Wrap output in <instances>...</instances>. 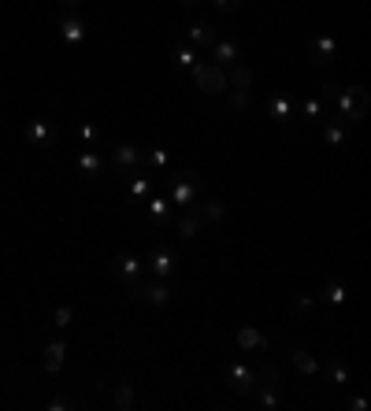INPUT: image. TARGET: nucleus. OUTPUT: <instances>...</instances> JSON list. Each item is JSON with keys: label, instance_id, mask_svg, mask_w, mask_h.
<instances>
[{"label": "nucleus", "instance_id": "f257e3e1", "mask_svg": "<svg viewBox=\"0 0 371 411\" xmlns=\"http://www.w3.org/2000/svg\"><path fill=\"white\" fill-rule=\"evenodd\" d=\"M331 100H338V112H334V119H338V123H346L349 130H352V126H360V123H364L368 104H371V97H368V89H364V86L334 89V97H331Z\"/></svg>", "mask_w": 371, "mask_h": 411}, {"label": "nucleus", "instance_id": "f03ea898", "mask_svg": "<svg viewBox=\"0 0 371 411\" xmlns=\"http://www.w3.org/2000/svg\"><path fill=\"white\" fill-rule=\"evenodd\" d=\"M167 186H171V204L175 208H193V200L197 193H201V175H193V171H175V175L167 178Z\"/></svg>", "mask_w": 371, "mask_h": 411}, {"label": "nucleus", "instance_id": "7ed1b4c3", "mask_svg": "<svg viewBox=\"0 0 371 411\" xmlns=\"http://www.w3.org/2000/svg\"><path fill=\"white\" fill-rule=\"evenodd\" d=\"M189 71H193L197 89L208 93V97H219L223 89H227V75H223V67H215V63H201V60H197Z\"/></svg>", "mask_w": 371, "mask_h": 411}, {"label": "nucleus", "instance_id": "20e7f679", "mask_svg": "<svg viewBox=\"0 0 371 411\" xmlns=\"http://www.w3.org/2000/svg\"><path fill=\"white\" fill-rule=\"evenodd\" d=\"M112 271H115V278H123V286H126V293L130 297H138V286H141V260H134V256H115L112 260Z\"/></svg>", "mask_w": 371, "mask_h": 411}, {"label": "nucleus", "instance_id": "39448f33", "mask_svg": "<svg viewBox=\"0 0 371 411\" xmlns=\"http://www.w3.org/2000/svg\"><path fill=\"white\" fill-rule=\"evenodd\" d=\"M108 163H112L115 171H126V175L134 178V175H141V167H138V163H141V149L126 141V145H119V149L112 152V160H108Z\"/></svg>", "mask_w": 371, "mask_h": 411}, {"label": "nucleus", "instance_id": "423d86ee", "mask_svg": "<svg viewBox=\"0 0 371 411\" xmlns=\"http://www.w3.org/2000/svg\"><path fill=\"white\" fill-rule=\"evenodd\" d=\"M334 56H338V41L331 34H320L309 41V63H315V67H327V63H334Z\"/></svg>", "mask_w": 371, "mask_h": 411}, {"label": "nucleus", "instance_id": "0eeeda50", "mask_svg": "<svg viewBox=\"0 0 371 411\" xmlns=\"http://www.w3.org/2000/svg\"><path fill=\"white\" fill-rule=\"evenodd\" d=\"M227 382H230V393L249 397V393L256 389V371H252V367H241V363H230V367H227Z\"/></svg>", "mask_w": 371, "mask_h": 411}, {"label": "nucleus", "instance_id": "6e6552de", "mask_svg": "<svg viewBox=\"0 0 371 411\" xmlns=\"http://www.w3.org/2000/svg\"><path fill=\"white\" fill-rule=\"evenodd\" d=\"M138 297L145 300V304H152V308H167V304H171V289L164 286V278H160V282H145V278H141Z\"/></svg>", "mask_w": 371, "mask_h": 411}, {"label": "nucleus", "instance_id": "1a4fd4ad", "mask_svg": "<svg viewBox=\"0 0 371 411\" xmlns=\"http://www.w3.org/2000/svg\"><path fill=\"white\" fill-rule=\"evenodd\" d=\"M26 141H30L34 149L52 145V141H56V126H52L49 119H30V123H26Z\"/></svg>", "mask_w": 371, "mask_h": 411}, {"label": "nucleus", "instance_id": "9d476101", "mask_svg": "<svg viewBox=\"0 0 371 411\" xmlns=\"http://www.w3.org/2000/svg\"><path fill=\"white\" fill-rule=\"evenodd\" d=\"M104 167H108V160L97 149H86L82 156H78V171H82V178H97Z\"/></svg>", "mask_w": 371, "mask_h": 411}, {"label": "nucleus", "instance_id": "9b49d317", "mask_svg": "<svg viewBox=\"0 0 371 411\" xmlns=\"http://www.w3.org/2000/svg\"><path fill=\"white\" fill-rule=\"evenodd\" d=\"M60 38L67 45H82L86 41V23L78 19V15H67V19L60 23Z\"/></svg>", "mask_w": 371, "mask_h": 411}, {"label": "nucleus", "instance_id": "f8f14e48", "mask_svg": "<svg viewBox=\"0 0 371 411\" xmlns=\"http://www.w3.org/2000/svg\"><path fill=\"white\" fill-rule=\"evenodd\" d=\"M175 252H167V249H156L152 252V260H149V267H152V274H156V278H171V274H175Z\"/></svg>", "mask_w": 371, "mask_h": 411}, {"label": "nucleus", "instance_id": "ddd939ff", "mask_svg": "<svg viewBox=\"0 0 371 411\" xmlns=\"http://www.w3.org/2000/svg\"><path fill=\"white\" fill-rule=\"evenodd\" d=\"M267 337L256 326H238V349H267Z\"/></svg>", "mask_w": 371, "mask_h": 411}, {"label": "nucleus", "instance_id": "4468645a", "mask_svg": "<svg viewBox=\"0 0 371 411\" xmlns=\"http://www.w3.org/2000/svg\"><path fill=\"white\" fill-rule=\"evenodd\" d=\"M149 215H152V223H156V226H167L171 219H175V208H171L167 197H156V200H149Z\"/></svg>", "mask_w": 371, "mask_h": 411}, {"label": "nucleus", "instance_id": "2eb2a0df", "mask_svg": "<svg viewBox=\"0 0 371 411\" xmlns=\"http://www.w3.org/2000/svg\"><path fill=\"white\" fill-rule=\"evenodd\" d=\"M212 56H215V67H227V63H238V45L234 41H215L212 45Z\"/></svg>", "mask_w": 371, "mask_h": 411}, {"label": "nucleus", "instance_id": "dca6fc26", "mask_svg": "<svg viewBox=\"0 0 371 411\" xmlns=\"http://www.w3.org/2000/svg\"><path fill=\"white\" fill-rule=\"evenodd\" d=\"M215 41H219V38H215V26H208V23H193V26H189V45H204V49H212Z\"/></svg>", "mask_w": 371, "mask_h": 411}, {"label": "nucleus", "instance_id": "f3484780", "mask_svg": "<svg viewBox=\"0 0 371 411\" xmlns=\"http://www.w3.org/2000/svg\"><path fill=\"white\" fill-rule=\"evenodd\" d=\"M189 212H197L201 223H219V219L227 215V204H223V200H208L204 208H189Z\"/></svg>", "mask_w": 371, "mask_h": 411}, {"label": "nucleus", "instance_id": "a211bd4d", "mask_svg": "<svg viewBox=\"0 0 371 411\" xmlns=\"http://www.w3.org/2000/svg\"><path fill=\"white\" fill-rule=\"evenodd\" d=\"M63 356H67V345H63V341H52L49 349H45V371L56 374V371L63 367Z\"/></svg>", "mask_w": 371, "mask_h": 411}, {"label": "nucleus", "instance_id": "6ab92c4d", "mask_svg": "<svg viewBox=\"0 0 371 411\" xmlns=\"http://www.w3.org/2000/svg\"><path fill=\"white\" fill-rule=\"evenodd\" d=\"M323 126H327V145H346L349 141V126L346 123H338V119H320Z\"/></svg>", "mask_w": 371, "mask_h": 411}, {"label": "nucleus", "instance_id": "aec40b11", "mask_svg": "<svg viewBox=\"0 0 371 411\" xmlns=\"http://www.w3.org/2000/svg\"><path fill=\"white\" fill-rule=\"evenodd\" d=\"M227 86H230V89H249V86H252V71L246 67V63H230Z\"/></svg>", "mask_w": 371, "mask_h": 411}, {"label": "nucleus", "instance_id": "412c9836", "mask_svg": "<svg viewBox=\"0 0 371 411\" xmlns=\"http://www.w3.org/2000/svg\"><path fill=\"white\" fill-rule=\"evenodd\" d=\"M175 230H178V237H197V230H201V219H197V212H189V208H186V215L175 223Z\"/></svg>", "mask_w": 371, "mask_h": 411}, {"label": "nucleus", "instance_id": "4be33fe9", "mask_svg": "<svg viewBox=\"0 0 371 411\" xmlns=\"http://www.w3.org/2000/svg\"><path fill=\"white\" fill-rule=\"evenodd\" d=\"M249 397H252V400H256V404H260V408H267V411H271V408H278V397H275V386H256V389H252V393H249Z\"/></svg>", "mask_w": 371, "mask_h": 411}, {"label": "nucleus", "instance_id": "5701e85b", "mask_svg": "<svg viewBox=\"0 0 371 411\" xmlns=\"http://www.w3.org/2000/svg\"><path fill=\"white\" fill-rule=\"evenodd\" d=\"M271 119H275V123H286L289 119V97H283V93L271 97Z\"/></svg>", "mask_w": 371, "mask_h": 411}, {"label": "nucleus", "instance_id": "b1692460", "mask_svg": "<svg viewBox=\"0 0 371 411\" xmlns=\"http://www.w3.org/2000/svg\"><path fill=\"white\" fill-rule=\"evenodd\" d=\"M112 404L119 408V411H130L134 404H138V400H134V389L130 386H119V389L112 393Z\"/></svg>", "mask_w": 371, "mask_h": 411}, {"label": "nucleus", "instance_id": "393cba45", "mask_svg": "<svg viewBox=\"0 0 371 411\" xmlns=\"http://www.w3.org/2000/svg\"><path fill=\"white\" fill-rule=\"evenodd\" d=\"M97 137H101V126H97V123H82V126H78V141H82V149H93Z\"/></svg>", "mask_w": 371, "mask_h": 411}, {"label": "nucleus", "instance_id": "a878e982", "mask_svg": "<svg viewBox=\"0 0 371 411\" xmlns=\"http://www.w3.org/2000/svg\"><path fill=\"white\" fill-rule=\"evenodd\" d=\"M256 386H278V367L275 363H260L256 367Z\"/></svg>", "mask_w": 371, "mask_h": 411}, {"label": "nucleus", "instance_id": "bb28decb", "mask_svg": "<svg viewBox=\"0 0 371 411\" xmlns=\"http://www.w3.org/2000/svg\"><path fill=\"white\" fill-rule=\"evenodd\" d=\"M323 300H331V304H346L349 293H346V286H338V282H327V286H323Z\"/></svg>", "mask_w": 371, "mask_h": 411}, {"label": "nucleus", "instance_id": "cd10ccee", "mask_svg": "<svg viewBox=\"0 0 371 411\" xmlns=\"http://www.w3.org/2000/svg\"><path fill=\"white\" fill-rule=\"evenodd\" d=\"M294 367L301 371V374H315V371H320V363H315L309 352H301V349H297V352H294Z\"/></svg>", "mask_w": 371, "mask_h": 411}, {"label": "nucleus", "instance_id": "c85d7f7f", "mask_svg": "<svg viewBox=\"0 0 371 411\" xmlns=\"http://www.w3.org/2000/svg\"><path fill=\"white\" fill-rule=\"evenodd\" d=\"M175 60H178V67H193L197 63V52H193V45H175Z\"/></svg>", "mask_w": 371, "mask_h": 411}, {"label": "nucleus", "instance_id": "c756f323", "mask_svg": "<svg viewBox=\"0 0 371 411\" xmlns=\"http://www.w3.org/2000/svg\"><path fill=\"white\" fill-rule=\"evenodd\" d=\"M331 378L338 382V386H349V371H346V363H342L338 356L331 360Z\"/></svg>", "mask_w": 371, "mask_h": 411}, {"label": "nucleus", "instance_id": "7c9ffc66", "mask_svg": "<svg viewBox=\"0 0 371 411\" xmlns=\"http://www.w3.org/2000/svg\"><path fill=\"white\" fill-rule=\"evenodd\" d=\"M130 193L138 197V200H145V197H149V178H145V175H134V178H130Z\"/></svg>", "mask_w": 371, "mask_h": 411}, {"label": "nucleus", "instance_id": "2f4dec72", "mask_svg": "<svg viewBox=\"0 0 371 411\" xmlns=\"http://www.w3.org/2000/svg\"><path fill=\"white\" fill-rule=\"evenodd\" d=\"M230 108L234 112H246L249 108V89H230Z\"/></svg>", "mask_w": 371, "mask_h": 411}, {"label": "nucleus", "instance_id": "473e14b6", "mask_svg": "<svg viewBox=\"0 0 371 411\" xmlns=\"http://www.w3.org/2000/svg\"><path fill=\"white\" fill-rule=\"evenodd\" d=\"M304 119H312V123H320V119H323V104L315 97L304 100Z\"/></svg>", "mask_w": 371, "mask_h": 411}, {"label": "nucleus", "instance_id": "72a5a7b5", "mask_svg": "<svg viewBox=\"0 0 371 411\" xmlns=\"http://www.w3.org/2000/svg\"><path fill=\"white\" fill-rule=\"evenodd\" d=\"M71 408H78L71 397H52L49 400V411H71Z\"/></svg>", "mask_w": 371, "mask_h": 411}, {"label": "nucleus", "instance_id": "f704fd0d", "mask_svg": "<svg viewBox=\"0 0 371 411\" xmlns=\"http://www.w3.org/2000/svg\"><path fill=\"white\" fill-rule=\"evenodd\" d=\"M149 163H152L156 171H164V167H167V152H164V149H149Z\"/></svg>", "mask_w": 371, "mask_h": 411}, {"label": "nucleus", "instance_id": "c9c22d12", "mask_svg": "<svg viewBox=\"0 0 371 411\" xmlns=\"http://www.w3.org/2000/svg\"><path fill=\"white\" fill-rule=\"evenodd\" d=\"M71 319H75V312H71L67 304H63V308H56V326H71Z\"/></svg>", "mask_w": 371, "mask_h": 411}, {"label": "nucleus", "instance_id": "e433bc0d", "mask_svg": "<svg viewBox=\"0 0 371 411\" xmlns=\"http://www.w3.org/2000/svg\"><path fill=\"white\" fill-rule=\"evenodd\" d=\"M309 308H312V297L297 293V312H309Z\"/></svg>", "mask_w": 371, "mask_h": 411}, {"label": "nucleus", "instance_id": "4c0bfd02", "mask_svg": "<svg viewBox=\"0 0 371 411\" xmlns=\"http://www.w3.org/2000/svg\"><path fill=\"white\" fill-rule=\"evenodd\" d=\"M241 0H215V8H219V12H230V8H238Z\"/></svg>", "mask_w": 371, "mask_h": 411}, {"label": "nucleus", "instance_id": "58836bf2", "mask_svg": "<svg viewBox=\"0 0 371 411\" xmlns=\"http://www.w3.org/2000/svg\"><path fill=\"white\" fill-rule=\"evenodd\" d=\"M56 4H60V8H67V12H75V8L82 4V0H56Z\"/></svg>", "mask_w": 371, "mask_h": 411}, {"label": "nucleus", "instance_id": "ea45409f", "mask_svg": "<svg viewBox=\"0 0 371 411\" xmlns=\"http://www.w3.org/2000/svg\"><path fill=\"white\" fill-rule=\"evenodd\" d=\"M182 4H201V0H182Z\"/></svg>", "mask_w": 371, "mask_h": 411}]
</instances>
